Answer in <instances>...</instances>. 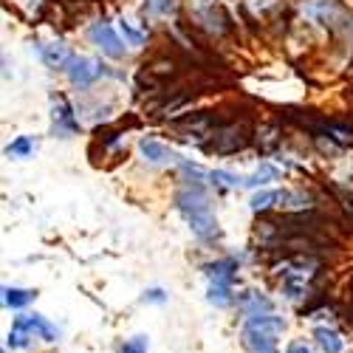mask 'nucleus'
<instances>
[{
    "instance_id": "obj_1",
    "label": "nucleus",
    "mask_w": 353,
    "mask_h": 353,
    "mask_svg": "<svg viewBox=\"0 0 353 353\" xmlns=\"http://www.w3.org/2000/svg\"><path fill=\"white\" fill-rule=\"evenodd\" d=\"M175 207H179V212L187 218V223H190V229L198 234L201 241H218V221H215V215H212V203H210V198L203 195V190H201V184H195V187H184L179 195H175Z\"/></svg>"
},
{
    "instance_id": "obj_2",
    "label": "nucleus",
    "mask_w": 353,
    "mask_h": 353,
    "mask_svg": "<svg viewBox=\"0 0 353 353\" xmlns=\"http://www.w3.org/2000/svg\"><path fill=\"white\" fill-rule=\"evenodd\" d=\"M285 331V319L269 314H257V316H246L243 322V347L249 353H277V336Z\"/></svg>"
},
{
    "instance_id": "obj_3",
    "label": "nucleus",
    "mask_w": 353,
    "mask_h": 353,
    "mask_svg": "<svg viewBox=\"0 0 353 353\" xmlns=\"http://www.w3.org/2000/svg\"><path fill=\"white\" fill-rule=\"evenodd\" d=\"M249 141L246 136V128L243 125H223L212 133L210 141H203V150L207 153H218V156H229V153H238L243 150Z\"/></svg>"
},
{
    "instance_id": "obj_4",
    "label": "nucleus",
    "mask_w": 353,
    "mask_h": 353,
    "mask_svg": "<svg viewBox=\"0 0 353 353\" xmlns=\"http://www.w3.org/2000/svg\"><path fill=\"white\" fill-rule=\"evenodd\" d=\"M102 74H105L102 63L88 60V57H74V60L68 63V77H71V82H74V85H79V88L94 85Z\"/></svg>"
},
{
    "instance_id": "obj_5",
    "label": "nucleus",
    "mask_w": 353,
    "mask_h": 353,
    "mask_svg": "<svg viewBox=\"0 0 353 353\" xmlns=\"http://www.w3.org/2000/svg\"><path fill=\"white\" fill-rule=\"evenodd\" d=\"M91 40H94L108 57H113V60L125 57V46H122V40H119V34H116L105 20H97V23L91 26Z\"/></svg>"
},
{
    "instance_id": "obj_6",
    "label": "nucleus",
    "mask_w": 353,
    "mask_h": 353,
    "mask_svg": "<svg viewBox=\"0 0 353 353\" xmlns=\"http://www.w3.org/2000/svg\"><path fill=\"white\" fill-rule=\"evenodd\" d=\"M303 12L308 17H314L316 23H325V26H334V28H339L342 23H347V14L342 12V6L334 3V0H314V3L303 6Z\"/></svg>"
},
{
    "instance_id": "obj_7",
    "label": "nucleus",
    "mask_w": 353,
    "mask_h": 353,
    "mask_svg": "<svg viewBox=\"0 0 353 353\" xmlns=\"http://www.w3.org/2000/svg\"><path fill=\"white\" fill-rule=\"evenodd\" d=\"M77 130V119H74V110L68 105L65 97H57L54 99V133L60 136H68Z\"/></svg>"
},
{
    "instance_id": "obj_8",
    "label": "nucleus",
    "mask_w": 353,
    "mask_h": 353,
    "mask_svg": "<svg viewBox=\"0 0 353 353\" xmlns=\"http://www.w3.org/2000/svg\"><path fill=\"white\" fill-rule=\"evenodd\" d=\"M139 150H141V156L150 161V164H170V161H175L179 156H175L170 147H164L161 141H156V139H141V144H139Z\"/></svg>"
},
{
    "instance_id": "obj_9",
    "label": "nucleus",
    "mask_w": 353,
    "mask_h": 353,
    "mask_svg": "<svg viewBox=\"0 0 353 353\" xmlns=\"http://www.w3.org/2000/svg\"><path fill=\"white\" fill-rule=\"evenodd\" d=\"M238 308L246 316H257V314H269L272 311V303H269V297H263L260 291H243L241 297H238Z\"/></svg>"
},
{
    "instance_id": "obj_10",
    "label": "nucleus",
    "mask_w": 353,
    "mask_h": 353,
    "mask_svg": "<svg viewBox=\"0 0 353 353\" xmlns=\"http://www.w3.org/2000/svg\"><path fill=\"white\" fill-rule=\"evenodd\" d=\"M32 336H34V328H32V322H28V314L17 316L12 331H9V345L12 347H26L28 342H32Z\"/></svg>"
},
{
    "instance_id": "obj_11",
    "label": "nucleus",
    "mask_w": 353,
    "mask_h": 353,
    "mask_svg": "<svg viewBox=\"0 0 353 353\" xmlns=\"http://www.w3.org/2000/svg\"><path fill=\"white\" fill-rule=\"evenodd\" d=\"M74 57L68 54V48L63 43H51V46H43V63L48 68H68V63Z\"/></svg>"
},
{
    "instance_id": "obj_12",
    "label": "nucleus",
    "mask_w": 353,
    "mask_h": 353,
    "mask_svg": "<svg viewBox=\"0 0 353 353\" xmlns=\"http://www.w3.org/2000/svg\"><path fill=\"white\" fill-rule=\"evenodd\" d=\"M234 272H238V263H234L232 257L215 260V263H210V266H207V274L212 277V283H232Z\"/></svg>"
},
{
    "instance_id": "obj_13",
    "label": "nucleus",
    "mask_w": 353,
    "mask_h": 353,
    "mask_svg": "<svg viewBox=\"0 0 353 353\" xmlns=\"http://www.w3.org/2000/svg\"><path fill=\"white\" fill-rule=\"evenodd\" d=\"M314 336H316V342H319V347L325 350V353H342V336L336 334V331H331V328H316L314 331Z\"/></svg>"
},
{
    "instance_id": "obj_14",
    "label": "nucleus",
    "mask_w": 353,
    "mask_h": 353,
    "mask_svg": "<svg viewBox=\"0 0 353 353\" xmlns=\"http://www.w3.org/2000/svg\"><path fill=\"white\" fill-rule=\"evenodd\" d=\"M34 139H28V136H20V139H14L9 147H6V153L9 156H14V159H26V156H32L34 153Z\"/></svg>"
},
{
    "instance_id": "obj_15",
    "label": "nucleus",
    "mask_w": 353,
    "mask_h": 353,
    "mask_svg": "<svg viewBox=\"0 0 353 353\" xmlns=\"http://www.w3.org/2000/svg\"><path fill=\"white\" fill-rule=\"evenodd\" d=\"M32 297H34V294L32 291H23V288H6L3 291V303L9 308H23V305L32 303Z\"/></svg>"
},
{
    "instance_id": "obj_16",
    "label": "nucleus",
    "mask_w": 353,
    "mask_h": 353,
    "mask_svg": "<svg viewBox=\"0 0 353 353\" xmlns=\"http://www.w3.org/2000/svg\"><path fill=\"white\" fill-rule=\"evenodd\" d=\"M210 303L229 305L232 303V283H212L210 285Z\"/></svg>"
},
{
    "instance_id": "obj_17",
    "label": "nucleus",
    "mask_w": 353,
    "mask_h": 353,
    "mask_svg": "<svg viewBox=\"0 0 353 353\" xmlns=\"http://www.w3.org/2000/svg\"><path fill=\"white\" fill-rule=\"evenodd\" d=\"M274 201H280V192H274V190H269V192H257V195L252 198V210H254V212H263V210H269Z\"/></svg>"
},
{
    "instance_id": "obj_18",
    "label": "nucleus",
    "mask_w": 353,
    "mask_h": 353,
    "mask_svg": "<svg viewBox=\"0 0 353 353\" xmlns=\"http://www.w3.org/2000/svg\"><path fill=\"white\" fill-rule=\"evenodd\" d=\"M272 179H277V170L274 167H269V164H263L252 179H246L243 184H249V187H257V184H266V181H272Z\"/></svg>"
},
{
    "instance_id": "obj_19",
    "label": "nucleus",
    "mask_w": 353,
    "mask_h": 353,
    "mask_svg": "<svg viewBox=\"0 0 353 353\" xmlns=\"http://www.w3.org/2000/svg\"><path fill=\"white\" fill-rule=\"evenodd\" d=\"M119 353H147V336H133V339H128V342L119 347Z\"/></svg>"
},
{
    "instance_id": "obj_20",
    "label": "nucleus",
    "mask_w": 353,
    "mask_h": 353,
    "mask_svg": "<svg viewBox=\"0 0 353 353\" xmlns=\"http://www.w3.org/2000/svg\"><path fill=\"white\" fill-rule=\"evenodd\" d=\"M210 179H212V181H218L221 187H234V184L241 181L238 175H232V172H226V170H215V172H210Z\"/></svg>"
},
{
    "instance_id": "obj_21",
    "label": "nucleus",
    "mask_w": 353,
    "mask_h": 353,
    "mask_svg": "<svg viewBox=\"0 0 353 353\" xmlns=\"http://www.w3.org/2000/svg\"><path fill=\"white\" fill-rule=\"evenodd\" d=\"M147 9L153 14H170L175 9V0H147Z\"/></svg>"
},
{
    "instance_id": "obj_22",
    "label": "nucleus",
    "mask_w": 353,
    "mask_h": 353,
    "mask_svg": "<svg viewBox=\"0 0 353 353\" xmlns=\"http://www.w3.org/2000/svg\"><path fill=\"white\" fill-rule=\"evenodd\" d=\"M122 32H125V37H128L133 46H141V43H144V37L136 32V28H130V23H122Z\"/></svg>"
},
{
    "instance_id": "obj_23",
    "label": "nucleus",
    "mask_w": 353,
    "mask_h": 353,
    "mask_svg": "<svg viewBox=\"0 0 353 353\" xmlns=\"http://www.w3.org/2000/svg\"><path fill=\"white\" fill-rule=\"evenodd\" d=\"M164 291L161 288H150V291H144V303H164Z\"/></svg>"
},
{
    "instance_id": "obj_24",
    "label": "nucleus",
    "mask_w": 353,
    "mask_h": 353,
    "mask_svg": "<svg viewBox=\"0 0 353 353\" xmlns=\"http://www.w3.org/2000/svg\"><path fill=\"white\" fill-rule=\"evenodd\" d=\"M288 353H311V347L305 342H291L288 345Z\"/></svg>"
},
{
    "instance_id": "obj_25",
    "label": "nucleus",
    "mask_w": 353,
    "mask_h": 353,
    "mask_svg": "<svg viewBox=\"0 0 353 353\" xmlns=\"http://www.w3.org/2000/svg\"><path fill=\"white\" fill-rule=\"evenodd\" d=\"M350 322H353V316H350Z\"/></svg>"
},
{
    "instance_id": "obj_26",
    "label": "nucleus",
    "mask_w": 353,
    "mask_h": 353,
    "mask_svg": "<svg viewBox=\"0 0 353 353\" xmlns=\"http://www.w3.org/2000/svg\"><path fill=\"white\" fill-rule=\"evenodd\" d=\"M3 353H6V350H3Z\"/></svg>"
}]
</instances>
